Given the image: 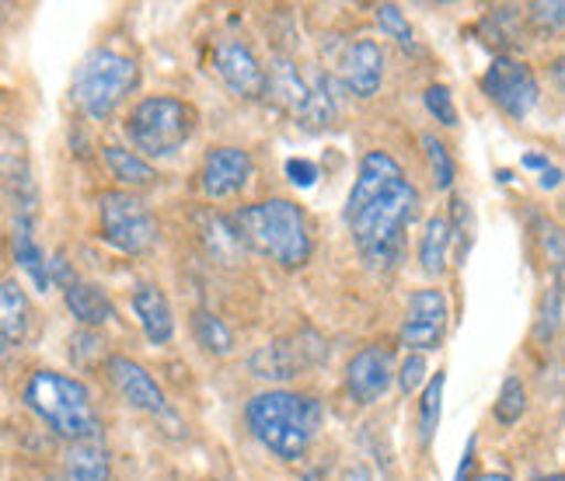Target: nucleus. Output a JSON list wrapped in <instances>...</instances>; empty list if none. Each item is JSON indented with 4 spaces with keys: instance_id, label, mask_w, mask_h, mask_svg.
I'll return each mask as SVG.
<instances>
[{
    "instance_id": "f257e3e1",
    "label": "nucleus",
    "mask_w": 565,
    "mask_h": 481,
    "mask_svg": "<svg viewBox=\"0 0 565 481\" xmlns=\"http://www.w3.org/2000/svg\"><path fill=\"white\" fill-rule=\"evenodd\" d=\"M419 216V189L405 179L402 164L387 150L363 154L350 200H345V224L353 231L356 252L371 269L395 266L405 231Z\"/></svg>"
},
{
    "instance_id": "f03ea898",
    "label": "nucleus",
    "mask_w": 565,
    "mask_h": 481,
    "mask_svg": "<svg viewBox=\"0 0 565 481\" xmlns=\"http://www.w3.org/2000/svg\"><path fill=\"white\" fill-rule=\"evenodd\" d=\"M248 432L279 461H300L324 426V405L297 391H263L245 405Z\"/></svg>"
},
{
    "instance_id": "7ed1b4c3",
    "label": "nucleus",
    "mask_w": 565,
    "mask_h": 481,
    "mask_svg": "<svg viewBox=\"0 0 565 481\" xmlns=\"http://www.w3.org/2000/svg\"><path fill=\"white\" fill-rule=\"evenodd\" d=\"M237 240L255 255H263L282 269H300L311 261L315 240L303 210L290 200H263L242 206L234 216H227Z\"/></svg>"
},
{
    "instance_id": "20e7f679",
    "label": "nucleus",
    "mask_w": 565,
    "mask_h": 481,
    "mask_svg": "<svg viewBox=\"0 0 565 481\" xmlns=\"http://www.w3.org/2000/svg\"><path fill=\"white\" fill-rule=\"evenodd\" d=\"M25 405L60 440H102V419L92 405V391L77 377L56 374V370H35L25 384Z\"/></svg>"
},
{
    "instance_id": "39448f33",
    "label": "nucleus",
    "mask_w": 565,
    "mask_h": 481,
    "mask_svg": "<svg viewBox=\"0 0 565 481\" xmlns=\"http://www.w3.org/2000/svg\"><path fill=\"white\" fill-rule=\"evenodd\" d=\"M140 84V67L116 50H95L74 74L71 95L92 122H108Z\"/></svg>"
},
{
    "instance_id": "423d86ee",
    "label": "nucleus",
    "mask_w": 565,
    "mask_h": 481,
    "mask_svg": "<svg viewBox=\"0 0 565 481\" xmlns=\"http://www.w3.org/2000/svg\"><path fill=\"white\" fill-rule=\"evenodd\" d=\"M195 129V108L182 98L154 95L143 98L126 119L129 143L137 147V154L147 158H171L182 150Z\"/></svg>"
},
{
    "instance_id": "0eeeda50",
    "label": "nucleus",
    "mask_w": 565,
    "mask_h": 481,
    "mask_svg": "<svg viewBox=\"0 0 565 481\" xmlns=\"http://www.w3.org/2000/svg\"><path fill=\"white\" fill-rule=\"evenodd\" d=\"M98 224L102 237L122 255H143L158 240L154 213L129 189H105L98 195Z\"/></svg>"
},
{
    "instance_id": "6e6552de",
    "label": "nucleus",
    "mask_w": 565,
    "mask_h": 481,
    "mask_svg": "<svg viewBox=\"0 0 565 481\" xmlns=\"http://www.w3.org/2000/svg\"><path fill=\"white\" fill-rule=\"evenodd\" d=\"M482 92L489 95V101L499 108L503 116L524 122L534 105L541 98V84L534 77V71L527 67L524 60H513V56H495L489 63V71L482 77Z\"/></svg>"
},
{
    "instance_id": "1a4fd4ad",
    "label": "nucleus",
    "mask_w": 565,
    "mask_h": 481,
    "mask_svg": "<svg viewBox=\"0 0 565 481\" xmlns=\"http://www.w3.org/2000/svg\"><path fill=\"white\" fill-rule=\"evenodd\" d=\"M447 297L444 290H416L408 297V311L398 328V345L408 353H433L440 349L444 332H447Z\"/></svg>"
},
{
    "instance_id": "9d476101",
    "label": "nucleus",
    "mask_w": 565,
    "mask_h": 481,
    "mask_svg": "<svg viewBox=\"0 0 565 481\" xmlns=\"http://www.w3.org/2000/svg\"><path fill=\"white\" fill-rule=\"evenodd\" d=\"M105 374H108V381H113V387L119 391L129 408L158 415V419H164V415L171 411L161 384L154 381V374H150L143 363L129 360V356H108L105 360Z\"/></svg>"
},
{
    "instance_id": "9b49d317",
    "label": "nucleus",
    "mask_w": 565,
    "mask_h": 481,
    "mask_svg": "<svg viewBox=\"0 0 565 481\" xmlns=\"http://www.w3.org/2000/svg\"><path fill=\"white\" fill-rule=\"evenodd\" d=\"M213 71L221 74L231 95L245 98V101L266 98V67L258 63V56L245 46V42L224 39L221 46L213 50Z\"/></svg>"
},
{
    "instance_id": "f8f14e48",
    "label": "nucleus",
    "mask_w": 565,
    "mask_h": 481,
    "mask_svg": "<svg viewBox=\"0 0 565 481\" xmlns=\"http://www.w3.org/2000/svg\"><path fill=\"white\" fill-rule=\"evenodd\" d=\"M395 381V353L387 345H363L345 366V391L356 405H374Z\"/></svg>"
},
{
    "instance_id": "ddd939ff",
    "label": "nucleus",
    "mask_w": 565,
    "mask_h": 481,
    "mask_svg": "<svg viewBox=\"0 0 565 481\" xmlns=\"http://www.w3.org/2000/svg\"><path fill=\"white\" fill-rule=\"evenodd\" d=\"M255 174V161L242 147H213L203 161V192L210 200L237 195Z\"/></svg>"
},
{
    "instance_id": "4468645a",
    "label": "nucleus",
    "mask_w": 565,
    "mask_h": 481,
    "mask_svg": "<svg viewBox=\"0 0 565 481\" xmlns=\"http://www.w3.org/2000/svg\"><path fill=\"white\" fill-rule=\"evenodd\" d=\"M342 81L356 98H374L384 81V53L374 39H356L342 53Z\"/></svg>"
},
{
    "instance_id": "2eb2a0df",
    "label": "nucleus",
    "mask_w": 565,
    "mask_h": 481,
    "mask_svg": "<svg viewBox=\"0 0 565 481\" xmlns=\"http://www.w3.org/2000/svg\"><path fill=\"white\" fill-rule=\"evenodd\" d=\"M134 314L143 328L147 342L168 345L175 339V314H171V303H168L164 290L154 287V282H143V287L134 290Z\"/></svg>"
},
{
    "instance_id": "dca6fc26",
    "label": "nucleus",
    "mask_w": 565,
    "mask_h": 481,
    "mask_svg": "<svg viewBox=\"0 0 565 481\" xmlns=\"http://www.w3.org/2000/svg\"><path fill=\"white\" fill-rule=\"evenodd\" d=\"M63 481H113V453L105 440L67 443L63 450Z\"/></svg>"
},
{
    "instance_id": "f3484780",
    "label": "nucleus",
    "mask_w": 565,
    "mask_h": 481,
    "mask_svg": "<svg viewBox=\"0 0 565 481\" xmlns=\"http://www.w3.org/2000/svg\"><path fill=\"white\" fill-rule=\"evenodd\" d=\"M32 328V300L21 290V282L0 279V342L21 345Z\"/></svg>"
},
{
    "instance_id": "a211bd4d",
    "label": "nucleus",
    "mask_w": 565,
    "mask_h": 481,
    "mask_svg": "<svg viewBox=\"0 0 565 481\" xmlns=\"http://www.w3.org/2000/svg\"><path fill=\"white\" fill-rule=\"evenodd\" d=\"M63 303H67V311L88 328V332H95V328L116 321V303L108 300V293L102 287H95V282H71L67 290H63Z\"/></svg>"
},
{
    "instance_id": "6ab92c4d",
    "label": "nucleus",
    "mask_w": 565,
    "mask_h": 481,
    "mask_svg": "<svg viewBox=\"0 0 565 481\" xmlns=\"http://www.w3.org/2000/svg\"><path fill=\"white\" fill-rule=\"evenodd\" d=\"M11 252L14 261L21 269L29 272V279L35 282L39 293H46L53 282H50V258L46 252L39 248V240L32 234V216H14V231H11Z\"/></svg>"
},
{
    "instance_id": "aec40b11",
    "label": "nucleus",
    "mask_w": 565,
    "mask_h": 481,
    "mask_svg": "<svg viewBox=\"0 0 565 481\" xmlns=\"http://www.w3.org/2000/svg\"><path fill=\"white\" fill-rule=\"evenodd\" d=\"M0 179L18 192L35 195L32 192V168H29V143L8 122H0Z\"/></svg>"
},
{
    "instance_id": "412c9836",
    "label": "nucleus",
    "mask_w": 565,
    "mask_h": 481,
    "mask_svg": "<svg viewBox=\"0 0 565 481\" xmlns=\"http://www.w3.org/2000/svg\"><path fill=\"white\" fill-rule=\"evenodd\" d=\"M102 158H105V164H108V171H113V179H119L122 185H129V189H143V185H158V168L150 164V161H143L137 150H126V147H105L102 150Z\"/></svg>"
},
{
    "instance_id": "4be33fe9",
    "label": "nucleus",
    "mask_w": 565,
    "mask_h": 481,
    "mask_svg": "<svg viewBox=\"0 0 565 481\" xmlns=\"http://www.w3.org/2000/svg\"><path fill=\"white\" fill-rule=\"evenodd\" d=\"M447 255H450V227L447 216H429L423 240H419V266L426 276H440L447 269Z\"/></svg>"
},
{
    "instance_id": "5701e85b",
    "label": "nucleus",
    "mask_w": 565,
    "mask_h": 481,
    "mask_svg": "<svg viewBox=\"0 0 565 481\" xmlns=\"http://www.w3.org/2000/svg\"><path fill=\"white\" fill-rule=\"evenodd\" d=\"M300 360L287 342H269L252 356V374L263 381H290L297 377Z\"/></svg>"
},
{
    "instance_id": "b1692460",
    "label": "nucleus",
    "mask_w": 565,
    "mask_h": 481,
    "mask_svg": "<svg viewBox=\"0 0 565 481\" xmlns=\"http://www.w3.org/2000/svg\"><path fill=\"white\" fill-rule=\"evenodd\" d=\"M192 335L210 356H231L234 353V335L231 328L216 318L213 311H195L192 314Z\"/></svg>"
},
{
    "instance_id": "393cba45",
    "label": "nucleus",
    "mask_w": 565,
    "mask_h": 481,
    "mask_svg": "<svg viewBox=\"0 0 565 481\" xmlns=\"http://www.w3.org/2000/svg\"><path fill=\"white\" fill-rule=\"evenodd\" d=\"M203 240H206L210 255L221 261H237V255L245 252V245L237 240L227 216H203Z\"/></svg>"
},
{
    "instance_id": "a878e982",
    "label": "nucleus",
    "mask_w": 565,
    "mask_h": 481,
    "mask_svg": "<svg viewBox=\"0 0 565 481\" xmlns=\"http://www.w3.org/2000/svg\"><path fill=\"white\" fill-rule=\"evenodd\" d=\"M444 384H447V374H444V370H437V377H429L426 387H423V402H419V440H423V447L433 440V432H437V426H440Z\"/></svg>"
},
{
    "instance_id": "bb28decb",
    "label": "nucleus",
    "mask_w": 565,
    "mask_h": 481,
    "mask_svg": "<svg viewBox=\"0 0 565 481\" xmlns=\"http://www.w3.org/2000/svg\"><path fill=\"white\" fill-rule=\"evenodd\" d=\"M447 227H450V245H458V261L465 266V258L475 245V210L465 195H454L450 200V216H447Z\"/></svg>"
},
{
    "instance_id": "cd10ccee",
    "label": "nucleus",
    "mask_w": 565,
    "mask_h": 481,
    "mask_svg": "<svg viewBox=\"0 0 565 481\" xmlns=\"http://www.w3.org/2000/svg\"><path fill=\"white\" fill-rule=\"evenodd\" d=\"M527 411V387L520 377H507L503 387H499V398L492 405V415L499 426H513L520 423V415Z\"/></svg>"
},
{
    "instance_id": "c85d7f7f",
    "label": "nucleus",
    "mask_w": 565,
    "mask_h": 481,
    "mask_svg": "<svg viewBox=\"0 0 565 481\" xmlns=\"http://www.w3.org/2000/svg\"><path fill=\"white\" fill-rule=\"evenodd\" d=\"M423 150H426V161H429V171H433V185H437L440 192H450L454 174H458L450 150L437 137H433V133H423Z\"/></svg>"
},
{
    "instance_id": "c756f323",
    "label": "nucleus",
    "mask_w": 565,
    "mask_h": 481,
    "mask_svg": "<svg viewBox=\"0 0 565 481\" xmlns=\"http://www.w3.org/2000/svg\"><path fill=\"white\" fill-rule=\"evenodd\" d=\"M562 328V266H555V279H552V290L541 300V311H537V339L548 342L555 332Z\"/></svg>"
},
{
    "instance_id": "7c9ffc66",
    "label": "nucleus",
    "mask_w": 565,
    "mask_h": 481,
    "mask_svg": "<svg viewBox=\"0 0 565 481\" xmlns=\"http://www.w3.org/2000/svg\"><path fill=\"white\" fill-rule=\"evenodd\" d=\"M374 18H377L381 32L395 39L402 50H416V35H412V25H408V18L402 14L398 4H381Z\"/></svg>"
},
{
    "instance_id": "2f4dec72",
    "label": "nucleus",
    "mask_w": 565,
    "mask_h": 481,
    "mask_svg": "<svg viewBox=\"0 0 565 481\" xmlns=\"http://www.w3.org/2000/svg\"><path fill=\"white\" fill-rule=\"evenodd\" d=\"M423 101H426V113L440 126H458V108H454V95L447 84H429Z\"/></svg>"
},
{
    "instance_id": "473e14b6",
    "label": "nucleus",
    "mask_w": 565,
    "mask_h": 481,
    "mask_svg": "<svg viewBox=\"0 0 565 481\" xmlns=\"http://www.w3.org/2000/svg\"><path fill=\"white\" fill-rule=\"evenodd\" d=\"M426 356H419V353H408L405 356V363L398 366V387L405 391V395H416V391L423 387V381H426Z\"/></svg>"
},
{
    "instance_id": "72a5a7b5",
    "label": "nucleus",
    "mask_w": 565,
    "mask_h": 481,
    "mask_svg": "<svg viewBox=\"0 0 565 481\" xmlns=\"http://www.w3.org/2000/svg\"><path fill=\"white\" fill-rule=\"evenodd\" d=\"M531 21L537 29L558 32L562 21H565V4H562V0H552V4H531Z\"/></svg>"
},
{
    "instance_id": "f704fd0d",
    "label": "nucleus",
    "mask_w": 565,
    "mask_h": 481,
    "mask_svg": "<svg viewBox=\"0 0 565 481\" xmlns=\"http://www.w3.org/2000/svg\"><path fill=\"white\" fill-rule=\"evenodd\" d=\"M287 179L297 185V189H311L318 182V164L308 161V158H290L287 161Z\"/></svg>"
},
{
    "instance_id": "c9c22d12",
    "label": "nucleus",
    "mask_w": 565,
    "mask_h": 481,
    "mask_svg": "<svg viewBox=\"0 0 565 481\" xmlns=\"http://www.w3.org/2000/svg\"><path fill=\"white\" fill-rule=\"evenodd\" d=\"M475 447H478V436H471V440H468V447H465V453H461V464H458V478H454V481H468V478H471Z\"/></svg>"
},
{
    "instance_id": "e433bc0d",
    "label": "nucleus",
    "mask_w": 565,
    "mask_h": 481,
    "mask_svg": "<svg viewBox=\"0 0 565 481\" xmlns=\"http://www.w3.org/2000/svg\"><path fill=\"white\" fill-rule=\"evenodd\" d=\"M558 185H562V171L555 164H548L541 171V189H558Z\"/></svg>"
},
{
    "instance_id": "4c0bfd02",
    "label": "nucleus",
    "mask_w": 565,
    "mask_h": 481,
    "mask_svg": "<svg viewBox=\"0 0 565 481\" xmlns=\"http://www.w3.org/2000/svg\"><path fill=\"white\" fill-rule=\"evenodd\" d=\"M520 164L531 168V171H545V168H548V158H545V154H527Z\"/></svg>"
},
{
    "instance_id": "58836bf2",
    "label": "nucleus",
    "mask_w": 565,
    "mask_h": 481,
    "mask_svg": "<svg viewBox=\"0 0 565 481\" xmlns=\"http://www.w3.org/2000/svg\"><path fill=\"white\" fill-rule=\"evenodd\" d=\"M342 481H374V474L366 471V468H350V471H345V478H342Z\"/></svg>"
},
{
    "instance_id": "ea45409f",
    "label": "nucleus",
    "mask_w": 565,
    "mask_h": 481,
    "mask_svg": "<svg viewBox=\"0 0 565 481\" xmlns=\"http://www.w3.org/2000/svg\"><path fill=\"white\" fill-rule=\"evenodd\" d=\"M475 481H510V478H507V474H492V471H489V474H478Z\"/></svg>"
},
{
    "instance_id": "a19ab883",
    "label": "nucleus",
    "mask_w": 565,
    "mask_h": 481,
    "mask_svg": "<svg viewBox=\"0 0 565 481\" xmlns=\"http://www.w3.org/2000/svg\"><path fill=\"white\" fill-rule=\"evenodd\" d=\"M537 481H562V478H558V474H555V478H537Z\"/></svg>"
}]
</instances>
